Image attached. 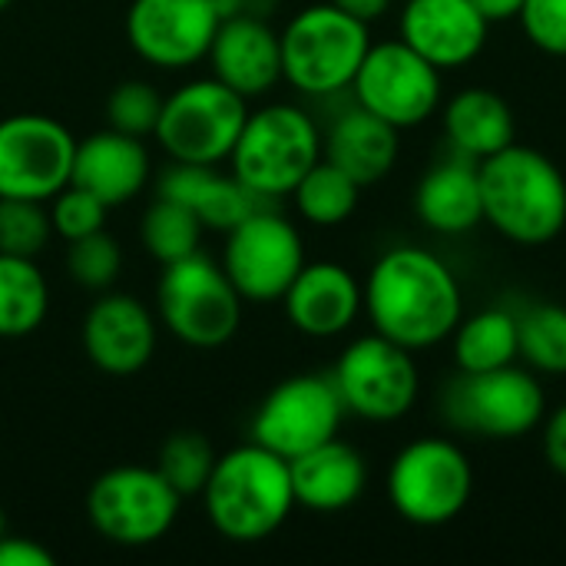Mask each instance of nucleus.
Here are the masks:
<instances>
[{
    "label": "nucleus",
    "mask_w": 566,
    "mask_h": 566,
    "mask_svg": "<svg viewBox=\"0 0 566 566\" xmlns=\"http://www.w3.org/2000/svg\"><path fill=\"white\" fill-rule=\"evenodd\" d=\"M365 312L378 335L408 352H424L448 342L464 318L458 275L428 249H388L368 272Z\"/></svg>",
    "instance_id": "f257e3e1"
},
{
    "label": "nucleus",
    "mask_w": 566,
    "mask_h": 566,
    "mask_svg": "<svg viewBox=\"0 0 566 566\" xmlns=\"http://www.w3.org/2000/svg\"><path fill=\"white\" fill-rule=\"evenodd\" d=\"M484 222L517 245H547L566 229V176L541 149L511 143L478 163Z\"/></svg>",
    "instance_id": "f03ea898"
},
{
    "label": "nucleus",
    "mask_w": 566,
    "mask_h": 566,
    "mask_svg": "<svg viewBox=\"0 0 566 566\" xmlns=\"http://www.w3.org/2000/svg\"><path fill=\"white\" fill-rule=\"evenodd\" d=\"M202 507L219 537L232 544L269 541L295 507L289 461L255 441L219 454Z\"/></svg>",
    "instance_id": "7ed1b4c3"
},
{
    "label": "nucleus",
    "mask_w": 566,
    "mask_h": 566,
    "mask_svg": "<svg viewBox=\"0 0 566 566\" xmlns=\"http://www.w3.org/2000/svg\"><path fill=\"white\" fill-rule=\"evenodd\" d=\"M322 159V133L315 119L292 103H269L249 109L245 126L232 146L229 166L265 202L292 196L298 179Z\"/></svg>",
    "instance_id": "20e7f679"
},
{
    "label": "nucleus",
    "mask_w": 566,
    "mask_h": 566,
    "mask_svg": "<svg viewBox=\"0 0 566 566\" xmlns=\"http://www.w3.org/2000/svg\"><path fill=\"white\" fill-rule=\"evenodd\" d=\"M282 43V80L305 96H332L352 86L365 53L371 50L368 23L335 3H312L298 10Z\"/></svg>",
    "instance_id": "39448f33"
},
{
    "label": "nucleus",
    "mask_w": 566,
    "mask_h": 566,
    "mask_svg": "<svg viewBox=\"0 0 566 566\" xmlns=\"http://www.w3.org/2000/svg\"><path fill=\"white\" fill-rule=\"evenodd\" d=\"M156 308L163 328L189 348H222L242 325V295L219 262L192 252L163 265L156 282Z\"/></svg>",
    "instance_id": "423d86ee"
},
{
    "label": "nucleus",
    "mask_w": 566,
    "mask_h": 566,
    "mask_svg": "<svg viewBox=\"0 0 566 566\" xmlns=\"http://www.w3.org/2000/svg\"><path fill=\"white\" fill-rule=\"evenodd\" d=\"M474 494V468L468 454L444 438H418L405 444L388 468V501L395 514L415 527H444L464 514Z\"/></svg>",
    "instance_id": "0eeeda50"
},
{
    "label": "nucleus",
    "mask_w": 566,
    "mask_h": 566,
    "mask_svg": "<svg viewBox=\"0 0 566 566\" xmlns=\"http://www.w3.org/2000/svg\"><path fill=\"white\" fill-rule=\"evenodd\" d=\"M245 116V96H239L216 76H202L163 96V113L153 136L172 163L219 166L229 163Z\"/></svg>",
    "instance_id": "6e6552de"
},
{
    "label": "nucleus",
    "mask_w": 566,
    "mask_h": 566,
    "mask_svg": "<svg viewBox=\"0 0 566 566\" xmlns=\"http://www.w3.org/2000/svg\"><path fill=\"white\" fill-rule=\"evenodd\" d=\"M182 497L166 484L156 468L119 464L103 471L86 494V517L93 531L116 547H149L163 541L176 517Z\"/></svg>",
    "instance_id": "1a4fd4ad"
},
{
    "label": "nucleus",
    "mask_w": 566,
    "mask_h": 566,
    "mask_svg": "<svg viewBox=\"0 0 566 566\" xmlns=\"http://www.w3.org/2000/svg\"><path fill=\"white\" fill-rule=\"evenodd\" d=\"M332 381L342 395L345 411L375 424L401 421L415 408L421 391L415 352L395 345L378 332L355 338L342 352Z\"/></svg>",
    "instance_id": "9d476101"
},
{
    "label": "nucleus",
    "mask_w": 566,
    "mask_h": 566,
    "mask_svg": "<svg viewBox=\"0 0 566 566\" xmlns=\"http://www.w3.org/2000/svg\"><path fill=\"white\" fill-rule=\"evenodd\" d=\"M544 385L517 365L481 375L461 371L444 398V411L454 428L491 441H514L531 434L544 421Z\"/></svg>",
    "instance_id": "9b49d317"
},
{
    "label": "nucleus",
    "mask_w": 566,
    "mask_h": 566,
    "mask_svg": "<svg viewBox=\"0 0 566 566\" xmlns=\"http://www.w3.org/2000/svg\"><path fill=\"white\" fill-rule=\"evenodd\" d=\"M219 265L242 302H282L305 265V245L285 216L262 206L226 232Z\"/></svg>",
    "instance_id": "f8f14e48"
},
{
    "label": "nucleus",
    "mask_w": 566,
    "mask_h": 566,
    "mask_svg": "<svg viewBox=\"0 0 566 566\" xmlns=\"http://www.w3.org/2000/svg\"><path fill=\"white\" fill-rule=\"evenodd\" d=\"M358 106L381 116L398 129L421 126L441 106V70L415 53L401 36L371 43L355 80H352Z\"/></svg>",
    "instance_id": "ddd939ff"
},
{
    "label": "nucleus",
    "mask_w": 566,
    "mask_h": 566,
    "mask_svg": "<svg viewBox=\"0 0 566 566\" xmlns=\"http://www.w3.org/2000/svg\"><path fill=\"white\" fill-rule=\"evenodd\" d=\"M345 415L332 375H292L262 398L252 418V441L292 461L338 438Z\"/></svg>",
    "instance_id": "4468645a"
},
{
    "label": "nucleus",
    "mask_w": 566,
    "mask_h": 566,
    "mask_svg": "<svg viewBox=\"0 0 566 566\" xmlns=\"http://www.w3.org/2000/svg\"><path fill=\"white\" fill-rule=\"evenodd\" d=\"M73 133L46 113L0 119V199L50 202L73 176Z\"/></svg>",
    "instance_id": "2eb2a0df"
},
{
    "label": "nucleus",
    "mask_w": 566,
    "mask_h": 566,
    "mask_svg": "<svg viewBox=\"0 0 566 566\" xmlns=\"http://www.w3.org/2000/svg\"><path fill=\"white\" fill-rule=\"evenodd\" d=\"M219 20L209 0H133L126 10V40L149 66L186 70L206 60Z\"/></svg>",
    "instance_id": "dca6fc26"
},
{
    "label": "nucleus",
    "mask_w": 566,
    "mask_h": 566,
    "mask_svg": "<svg viewBox=\"0 0 566 566\" xmlns=\"http://www.w3.org/2000/svg\"><path fill=\"white\" fill-rule=\"evenodd\" d=\"M80 338L93 368L113 378H129L156 355V318L136 295L106 289L90 305Z\"/></svg>",
    "instance_id": "f3484780"
},
{
    "label": "nucleus",
    "mask_w": 566,
    "mask_h": 566,
    "mask_svg": "<svg viewBox=\"0 0 566 566\" xmlns=\"http://www.w3.org/2000/svg\"><path fill=\"white\" fill-rule=\"evenodd\" d=\"M398 33L415 53L444 73L481 56L491 23L471 0H408L398 20Z\"/></svg>",
    "instance_id": "a211bd4d"
},
{
    "label": "nucleus",
    "mask_w": 566,
    "mask_h": 566,
    "mask_svg": "<svg viewBox=\"0 0 566 566\" xmlns=\"http://www.w3.org/2000/svg\"><path fill=\"white\" fill-rule=\"evenodd\" d=\"M206 60L212 66V76L245 99L269 93L282 80L279 33L249 10L219 20Z\"/></svg>",
    "instance_id": "6ab92c4d"
},
{
    "label": "nucleus",
    "mask_w": 566,
    "mask_h": 566,
    "mask_svg": "<svg viewBox=\"0 0 566 566\" xmlns=\"http://www.w3.org/2000/svg\"><path fill=\"white\" fill-rule=\"evenodd\" d=\"M285 315L305 338L345 335L365 308L361 282L338 262H305L282 295Z\"/></svg>",
    "instance_id": "aec40b11"
},
{
    "label": "nucleus",
    "mask_w": 566,
    "mask_h": 566,
    "mask_svg": "<svg viewBox=\"0 0 566 566\" xmlns=\"http://www.w3.org/2000/svg\"><path fill=\"white\" fill-rule=\"evenodd\" d=\"M153 172L149 149L139 136H126L119 129H99L76 143L73 153V186L90 189L109 209L136 199Z\"/></svg>",
    "instance_id": "412c9836"
},
{
    "label": "nucleus",
    "mask_w": 566,
    "mask_h": 566,
    "mask_svg": "<svg viewBox=\"0 0 566 566\" xmlns=\"http://www.w3.org/2000/svg\"><path fill=\"white\" fill-rule=\"evenodd\" d=\"M156 196L176 199L202 222V229L222 235L255 209L269 206L245 182H239L232 169L219 172L216 166H196V163H169L156 182Z\"/></svg>",
    "instance_id": "4be33fe9"
},
{
    "label": "nucleus",
    "mask_w": 566,
    "mask_h": 566,
    "mask_svg": "<svg viewBox=\"0 0 566 566\" xmlns=\"http://www.w3.org/2000/svg\"><path fill=\"white\" fill-rule=\"evenodd\" d=\"M289 471H292L295 507H305L315 514H338L352 507L365 494V484H368L365 458L338 438L292 458Z\"/></svg>",
    "instance_id": "5701e85b"
},
{
    "label": "nucleus",
    "mask_w": 566,
    "mask_h": 566,
    "mask_svg": "<svg viewBox=\"0 0 566 566\" xmlns=\"http://www.w3.org/2000/svg\"><path fill=\"white\" fill-rule=\"evenodd\" d=\"M398 133V126L385 123L365 106H355L332 123L328 136L322 139V156L345 169L358 186H371L395 169L401 149Z\"/></svg>",
    "instance_id": "b1692460"
},
{
    "label": "nucleus",
    "mask_w": 566,
    "mask_h": 566,
    "mask_svg": "<svg viewBox=\"0 0 566 566\" xmlns=\"http://www.w3.org/2000/svg\"><path fill=\"white\" fill-rule=\"evenodd\" d=\"M418 219L438 235H461L484 222L481 176L471 163H441L434 166L415 192Z\"/></svg>",
    "instance_id": "393cba45"
},
{
    "label": "nucleus",
    "mask_w": 566,
    "mask_h": 566,
    "mask_svg": "<svg viewBox=\"0 0 566 566\" xmlns=\"http://www.w3.org/2000/svg\"><path fill=\"white\" fill-rule=\"evenodd\" d=\"M444 133L461 156L478 163L517 143V123L507 99L488 86L461 90L444 106Z\"/></svg>",
    "instance_id": "a878e982"
},
{
    "label": "nucleus",
    "mask_w": 566,
    "mask_h": 566,
    "mask_svg": "<svg viewBox=\"0 0 566 566\" xmlns=\"http://www.w3.org/2000/svg\"><path fill=\"white\" fill-rule=\"evenodd\" d=\"M451 342H454V365L464 375L507 368L521 358L517 315L507 308H484L471 318H461Z\"/></svg>",
    "instance_id": "bb28decb"
},
{
    "label": "nucleus",
    "mask_w": 566,
    "mask_h": 566,
    "mask_svg": "<svg viewBox=\"0 0 566 566\" xmlns=\"http://www.w3.org/2000/svg\"><path fill=\"white\" fill-rule=\"evenodd\" d=\"M50 312V285L27 255L0 252V338L33 335Z\"/></svg>",
    "instance_id": "cd10ccee"
},
{
    "label": "nucleus",
    "mask_w": 566,
    "mask_h": 566,
    "mask_svg": "<svg viewBox=\"0 0 566 566\" xmlns=\"http://www.w3.org/2000/svg\"><path fill=\"white\" fill-rule=\"evenodd\" d=\"M295 209L305 222L318 226V229H332L352 219V212L358 209L361 199V186L338 169L335 163H328L325 156L298 179V186L292 189Z\"/></svg>",
    "instance_id": "c85d7f7f"
},
{
    "label": "nucleus",
    "mask_w": 566,
    "mask_h": 566,
    "mask_svg": "<svg viewBox=\"0 0 566 566\" xmlns=\"http://www.w3.org/2000/svg\"><path fill=\"white\" fill-rule=\"evenodd\" d=\"M202 232H206L202 222L186 206H179L176 199H166V196H156L139 222L143 249L159 265H169V262H179V259L199 252Z\"/></svg>",
    "instance_id": "c756f323"
},
{
    "label": "nucleus",
    "mask_w": 566,
    "mask_h": 566,
    "mask_svg": "<svg viewBox=\"0 0 566 566\" xmlns=\"http://www.w3.org/2000/svg\"><path fill=\"white\" fill-rule=\"evenodd\" d=\"M517 352L541 375H566V308L537 302L517 315Z\"/></svg>",
    "instance_id": "7c9ffc66"
},
{
    "label": "nucleus",
    "mask_w": 566,
    "mask_h": 566,
    "mask_svg": "<svg viewBox=\"0 0 566 566\" xmlns=\"http://www.w3.org/2000/svg\"><path fill=\"white\" fill-rule=\"evenodd\" d=\"M219 454L212 448V441L199 431H176L163 441L159 458H156V471L166 478V484L186 501V497H202L212 468H216Z\"/></svg>",
    "instance_id": "2f4dec72"
},
{
    "label": "nucleus",
    "mask_w": 566,
    "mask_h": 566,
    "mask_svg": "<svg viewBox=\"0 0 566 566\" xmlns=\"http://www.w3.org/2000/svg\"><path fill=\"white\" fill-rule=\"evenodd\" d=\"M66 272L76 285L90 292H106L123 272V249L106 229L66 242Z\"/></svg>",
    "instance_id": "473e14b6"
},
{
    "label": "nucleus",
    "mask_w": 566,
    "mask_h": 566,
    "mask_svg": "<svg viewBox=\"0 0 566 566\" xmlns=\"http://www.w3.org/2000/svg\"><path fill=\"white\" fill-rule=\"evenodd\" d=\"M163 113V93L146 80H123L106 96V126L126 136H153Z\"/></svg>",
    "instance_id": "72a5a7b5"
},
{
    "label": "nucleus",
    "mask_w": 566,
    "mask_h": 566,
    "mask_svg": "<svg viewBox=\"0 0 566 566\" xmlns=\"http://www.w3.org/2000/svg\"><path fill=\"white\" fill-rule=\"evenodd\" d=\"M43 206L33 199H0V252L36 259L46 249L53 226Z\"/></svg>",
    "instance_id": "f704fd0d"
},
{
    "label": "nucleus",
    "mask_w": 566,
    "mask_h": 566,
    "mask_svg": "<svg viewBox=\"0 0 566 566\" xmlns=\"http://www.w3.org/2000/svg\"><path fill=\"white\" fill-rule=\"evenodd\" d=\"M106 212L109 206L103 199H96L90 189L83 186H63L53 199H50V226L63 242H76L86 239L99 229H106Z\"/></svg>",
    "instance_id": "c9c22d12"
},
{
    "label": "nucleus",
    "mask_w": 566,
    "mask_h": 566,
    "mask_svg": "<svg viewBox=\"0 0 566 566\" xmlns=\"http://www.w3.org/2000/svg\"><path fill=\"white\" fill-rule=\"evenodd\" d=\"M517 20L537 50L566 56V0H524Z\"/></svg>",
    "instance_id": "e433bc0d"
},
{
    "label": "nucleus",
    "mask_w": 566,
    "mask_h": 566,
    "mask_svg": "<svg viewBox=\"0 0 566 566\" xmlns=\"http://www.w3.org/2000/svg\"><path fill=\"white\" fill-rule=\"evenodd\" d=\"M56 564V557L43 547V544H36V541H30V537H3L0 541V566H53Z\"/></svg>",
    "instance_id": "4c0bfd02"
},
{
    "label": "nucleus",
    "mask_w": 566,
    "mask_h": 566,
    "mask_svg": "<svg viewBox=\"0 0 566 566\" xmlns=\"http://www.w3.org/2000/svg\"><path fill=\"white\" fill-rule=\"evenodd\" d=\"M544 458L547 464L566 478V405H560L544 428Z\"/></svg>",
    "instance_id": "58836bf2"
},
{
    "label": "nucleus",
    "mask_w": 566,
    "mask_h": 566,
    "mask_svg": "<svg viewBox=\"0 0 566 566\" xmlns=\"http://www.w3.org/2000/svg\"><path fill=\"white\" fill-rule=\"evenodd\" d=\"M328 3H335V7H342L345 13H352V17L371 23V20L385 17V13L391 10L395 0H328Z\"/></svg>",
    "instance_id": "ea45409f"
},
{
    "label": "nucleus",
    "mask_w": 566,
    "mask_h": 566,
    "mask_svg": "<svg viewBox=\"0 0 566 566\" xmlns=\"http://www.w3.org/2000/svg\"><path fill=\"white\" fill-rule=\"evenodd\" d=\"M471 3L481 10V17H484L488 23L514 20V17L521 13V7H524V0H471Z\"/></svg>",
    "instance_id": "a19ab883"
},
{
    "label": "nucleus",
    "mask_w": 566,
    "mask_h": 566,
    "mask_svg": "<svg viewBox=\"0 0 566 566\" xmlns=\"http://www.w3.org/2000/svg\"><path fill=\"white\" fill-rule=\"evenodd\" d=\"M209 3L219 10V17H232V13H245V10H249V7H245L249 0H209Z\"/></svg>",
    "instance_id": "79ce46f5"
},
{
    "label": "nucleus",
    "mask_w": 566,
    "mask_h": 566,
    "mask_svg": "<svg viewBox=\"0 0 566 566\" xmlns=\"http://www.w3.org/2000/svg\"><path fill=\"white\" fill-rule=\"evenodd\" d=\"M7 537V517H3V507H0V541Z\"/></svg>",
    "instance_id": "37998d69"
},
{
    "label": "nucleus",
    "mask_w": 566,
    "mask_h": 566,
    "mask_svg": "<svg viewBox=\"0 0 566 566\" xmlns=\"http://www.w3.org/2000/svg\"><path fill=\"white\" fill-rule=\"evenodd\" d=\"M10 3H13V0H0V10H7Z\"/></svg>",
    "instance_id": "c03bdc74"
}]
</instances>
